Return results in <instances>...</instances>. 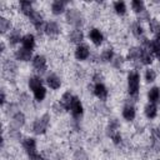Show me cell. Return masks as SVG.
Masks as SVG:
<instances>
[{
	"label": "cell",
	"mask_w": 160,
	"mask_h": 160,
	"mask_svg": "<svg viewBox=\"0 0 160 160\" xmlns=\"http://www.w3.org/2000/svg\"><path fill=\"white\" fill-rule=\"evenodd\" d=\"M51 110L56 114V115H61V114H64L66 110L64 109V106L60 104V101H55V102H52V105H51Z\"/></svg>",
	"instance_id": "obj_43"
},
{
	"label": "cell",
	"mask_w": 160,
	"mask_h": 160,
	"mask_svg": "<svg viewBox=\"0 0 160 160\" xmlns=\"http://www.w3.org/2000/svg\"><path fill=\"white\" fill-rule=\"evenodd\" d=\"M19 105L24 109H30L32 106V102H31V98L29 96L28 92H20L19 95Z\"/></svg>",
	"instance_id": "obj_32"
},
{
	"label": "cell",
	"mask_w": 160,
	"mask_h": 160,
	"mask_svg": "<svg viewBox=\"0 0 160 160\" xmlns=\"http://www.w3.org/2000/svg\"><path fill=\"white\" fill-rule=\"evenodd\" d=\"M70 114H71V118L74 120H80L84 115V105H82V101L79 96L74 95V99H72V102H71V106H70Z\"/></svg>",
	"instance_id": "obj_6"
},
{
	"label": "cell",
	"mask_w": 160,
	"mask_h": 160,
	"mask_svg": "<svg viewBox=\"0 0 160 160\" xmlns=\"http://www.w3.org/2000/svg\"><path fill=\"white\" fill-rule=\"evenodd\" d=\"M91 80H92L94 84L102 82V80H104V74H102L101 71L96 70V71H94V74H92V76H91Z\"/></svg>",
	"instance_id": "obj_45"
},
{
	"label": "cell",
	"mask_w": 160,
	"mask_h": 160,
	"mask_svg": "<svg viewBox=\"0 0 160 160\" xmlns=\"http://www.w3.org/2000/svg\"><path fill=\"white\" fill-rule=\"evenodd\" d=\"M88 36H89V40L95 45V46H100L102 45L104 40H105V36H104V32L99 29V28H91L88 32Z\"/></svg>",
	"instance_id": "obj_11"
},
{
	"label": "cell",
	"mask_w": 160,
	"mask_h": 160,
	"mask_svg": "<svg viewBox=\"0 0 160 160\" xmlns=\"http://www.w3.org/2000/svg\"><path fill=\"white\" fill-rule=\"evenodd\" d=\"M42 79L40 75H32L28 79V88L31 90V91H35L38 88L42 86Z\"/></svg>",
	"instance_id": "obj_27"
},
{
	"label": "cell",
	"mask_w": 160,
	"mask_h": 160,
	"mask_svg": "<svg viewBox=\"0 0 160 160\" xmlns=\"http://www.w3.org/2000/svg\"><path fill=\"white\" fill-rule=\"evenodd\" d=\"M68 5H69L68 1H64V0H54V1L50 4V11H51L52 15L59 16V15L66 12Z\"/></svg>",
	"instance_id": "obj_12"
},
{
	"label": "cell",
	"mask_w": 160,
	"mask_h": 160,
	"mask_svg": "<svg viewBox=\"0 0 160 160\" xmlns=\"http://www.w3.org/2000/svg\"><path fill=\"white\" fill-rule=\"evenodd\" d=\"M126 88H128L129 96L138 100L139 91H140V74H139L138 70H131V71L128 72V76H126Z\"/></svg>",
	"instance_id": "obj_1"
},
{
	"label": "cell",
	"mask_w": 160,
	"mask_h": 160,
	"mask_svg": "<svg viewBox=\"0 0 160 160\" xmlns=\"http://www.w3.org/2000/svg\"><path fill=\"white\" fill-rule=\"evenodd\" d=\"M131 34L134 35L135 39H138L139 41L145 38V30H144V26L139 22V21H134L131 24Z\"/></svg>",
	"instance_id": "obj_23"
},
{
	"label": "cell",
	"mask_w": 160,
	"mask_h": 160,
	"mask_svg": "<svg viewBox=\"0 0 160 160\" xmlns=\"http://www.w3.org/2000/svg\"><path fill=\"white\" fill-rule=\"evenodd\" d=\"M44 34L48 38H58L61 34V26H60V24L58 21H54V20L46 21L45 29H44Z\"/></svg>",
	"instance_id": "obj_8"
},
{
	"label": "cell",
	"mask_w": 160,
	"mask_h": 160,
	"mask_svg": "<svg viewBox=\"0 0 160 160\" xmlns=\"http://www.w3.org/2000/svg\"><path fill=\"white\" fill-rule=\"evenodd\" d=\"M72 99H74V95H72V92L71 91H65L62 95H61V98H60V104L64 106V109L66 110V111H69L70 110V106H71V102H72Z\"/></svg>",
	"instance_id": "obj_28"
},
{
	"label": "cell",
	"mask_w": 160,
	"mask_h": 160,
	"mask_svg": "<svg viewBox=\"0 0 160 160\" xmlns=\"http://www.w3.org/2000/svg\"><path fill=\"white\" fill-rule=\"evenodd\" d=\"M50 125V114L49 112H44L42 115H40L39 118H36L32 124H31V131L35 135H44L46 134L48 129Z\"/></svg>",
	"instance_id": "obj_3"
},
{
	"label": "cell",
	"mask_w": 160,
	"mask_h": 160,
	"mask_svg": "<svg viewBox=\"0 0 160 160\" xmlns=\"http://www.w3.org/2000/svg\"><path fill=\"white\" fill-rule=\"evenodd\" d=\"M26 122V116L22 111H18L16 114H14L11 118H10V121H9V128L10 129H18L20 130Z\"/></svg>",
	"instance_id": "obj_10"
},
{
	"label": "cell",
	"mask_w": 160,
	"mask_h": 160,
	"mask_svg": "<svg viewBox=\"0 0 160 160\" xmlns=\"http://www.w3.org/2000/svg\"><path fill=\"white\" fill-rule=\"evenodd\" d=\"M32 51H29L24 48H19L14 52V59L20 62H29L30 60H32Z\"/></svg>",
	"instance_id": "obj_17"
},
{
	"label": "cell",
	"mask_w": 160,
	"mask_h": 160,
	"mask_svg": "<svg viewBox=\"0 0 160 160\" xmlns=\"http://www.w3.org/2000/svg\"><path fill=\"white\" fill-rule=\"evenodd\" d=\"M148 100L149 102H152V104H156L158 101H160V88L159 86H152L149 89Z\"/></svg>",
	"instance_id": "obj_30"
},
{
	"label": "cell",
	"mask_w": 160,
	"mask_h": 160,
	"mask_svg": "<svg viewBox=\"0 0 160 160\" xmlns=\"http://www.w3.org/2000/svg\"><path fill=\"white\" fill-rule=\"evenodd\" d=\"M18 6H19V11H20L24 16H26V18H29V16L32 14V11L35 10L32 2L29 1V0H21V1L18 4Z\"/></svg>",
	"instance_id": "obj_22"
},
{
	"label": "cell",
	"mask_w": 160,
	"mask_h": 160,
	"mask_svg": "<svg viewBox=\"0 0 160 160\" xmlns=\"http://www.w3.org/2000/svg\"><path fill=\"white\" fill-rule=\"evenodd\" d=\"M140 55H141V48L140 46H131V48H129L125 59H126V61H130L132 64H136V62L140 64Z\"/></svg>",
	"instance_id": "obj_18"
},
{
	"label": "cell",
	"mask_w": 160,
	"mask_h": 160,
	"mask_svg": "<svg viewBox=\"0 0 160 160\" xmlns=\"http://www.w3.org/2000/svg\"><path fill=\"white\" fill-rule=\"evenodd\" d=\"M85 35H84V31L81 29H71L69 32H68V40L70 44H75L76 46L82 44V40H84Z\"/></svg>",
	"instance_id": "obj_16"
},
{
	"label": "cell",
	"mask_w": 160,
	"mask_h": 160,
	"mask_svg": "<svg viewBox=\"0 0 160 160\" xmlns=\"http://www.w3.org/2000/svg\"><path fill=\"white\" fill-rule=\"evenodd\" d=\"M12 21L9 16H6L5 14L0 15V34L1 35H6L12 30Z\"/></svg>",
	"instance_id": "obj_21"
},
{
	"label": "cell",
	"mask_w": 160,
	"mask_h": 160,
	"mask_svg": "<svg viewBox=\"0 0 160 160\" xmlns=\"http://www.w3.org/2000/svg\"><path fill=\"white\" fill-rule=\"evenodd\" d=\"M119 129H120V121L116 118H110L109 121H108V125H106V134H108V136H110L115 131H119Z\"/></svg>",
	"instance_id": "obj_29"
},
{
	"label": "cell",
	"mask_w": 160,
	"mask_h": 160,
	"mask_svg": "<svg viewBox=\"0 0 160 160\" xmlns=\"http://www.w3.org/2000/svg\"><path fill=\"white\" fill-rule=\"evenodd\" d=\"M72 159L74 160H89V156H88V154L84 149L78 148L72 154Z\"/></svg>",
	"instance_id": "obj_41"
},
{
	"label": "cell",
	"mask_w": 160,
	"mask_h": 160,
	"mask_svg": "<svg viewBox=\"0 0 160 160\" xmlns=\"http://www.w3.org/2000/svg\"><path fill=\"white\" fill-rule=\"evenodd\" d=\"M28 160H45V158L42 156V154L35 151V152H31L28 155Z\"/></svg>",
	"instance_id": "obj_46"
},
{
	"label": "cell",
	"mask_w": 160,
	"mask_h": 160,
	"mask_svg": "<svg viewBox=\"0 0 160 160\" xmlns=\"http://www.w3.org/2000/svg\"><path fill=\"white\" fill-rule=\"evenodd\" d=\"M91 91L92 94L99 99V101H102L105 102L109 98V90H108V86L104 84V82H98V84H94L91 86Z\"/></svg>",
	"instance_id": "obj_7"
},
{
	"label": "cell",
	"mask_w": 160,
	"mask_h": 160,
	"mask_svg": "<svg viewBox=\"0 0 160 160\" xmlns=\"http://www.w3.org/2000/svg\"><path fill=\"white\" fill-rule=\"evenodd\" d=\"M112 10H114V12H115L118 16H124V15H126V12H128L126 2L122 1V0L114 1V2H112Z\"/></svg>",
	"instance_id": "obj_25"
},
{
	"label": "cell",
	"mask_w": 160,
	"mask_h": 160,
	"mask_svg": "<svg viewBox=\"0 0 160 160\" xmlns=\"http://www.w3.org/2000/svg\"><path fill=\"white\" fill-rule=\"evenodd\" d=\"M18 62L12 59H4L2 60V78L8 81H14L18 76Z\"/></svg>",
	"instance_id": "obj_4"
},
{
	"label": "cell",
	"mask_w": 160,
	"mask_h": 160,
	"mask_svg": "<svg viewBox=\"0 0 160 160\" xmlns=\"http://www.w3.org/2000/svg\"><path fill=\"white\" fill-rule=\"evenodd\" d=\"M125 61H126V59L122 56V55H115V58L112 59V61H111V65H112V68L114 69H118V70H120V69H122V66H124V64H125Z\"/></svg>",
	"instance_id": "obj_38"
},
{
	"label": "cell",
	"mask_w": 160,
	"mask_h": 160,
	"mask_svg": "<svg viewBox=\"0 0 160 160\" xmlns=\"http://www.w3.org/2000/svg\"><path fill=\"white\" fill-rule=\"evenodd\" d=\"M31 65H32L34 71L38 75H42V74H45L48 71V59L42 54L34 55V58L31 60Z\"/></svg>",
	"instance_id": "obj_5"
},
{
	"label": "cell",
	"mask_w": 160,
	"mask_h": 160,
	"mask_svg": "<svg viewBox=\"0 0 160 160\" xmlns=\"http://www.w3.org/2000/svg\"><path fill=\"white\" fill-rule=\"evenodd\" d=\"M99 58H100V61L104 62V64L111 62L112 59L115 58V51H114V49H112L111 46H108V48H105V49L101 51V54L99 55Z\"/></svg>",
	"instance_id": "obj_24"
},
{
	"label": "cell",
	"mask_w": 160,
	"mask_h": 160,
	"mask_svg": "<svg viewBox=\"0 0 160 160\" xmlns=\"http://www.w3.org/2000/svg\"><path fill=\"white\" fill-rule=\"evenodd\" d=\"M46 94H48V90H46V88L44 85L38 88L35 91H32V95H34V99H35L36 102H42L45 100V98H46Z\"/></svg>",
	"instance_id": "obj_34"
},
{
	"label": "cell",
	"mask_w": 160,
	"mask_h": 160,
	"mask_svg": "<svg viewBox=\"0 0 160 160\" xmlns=\"http://www.w3.org/2000/svg\"><path fill=\"white\" fill-rule=\"evenodd\" d=\"M45 160H51V159H45Z\"/></svg>",
	"instance_id": "obj_51"
},
{
	"label": "cell",
	"mask_w": 160,
	"mask_h": 160,
	"mask_svg": "<svg viewBox=\"0 0 160 160\" xmlns=\"http://www.w3.org/2000/svg\"><path fill=\"white\" fill-rule=\"evenodd\" d=\"M148 26H149V31L151 34H154L155 36L160 34V20L156 19V18H151L148 22Z\"/></svg>",
	"instance_id": "obj_33"
},
{
	"label": "cell",
	"mask_w": 160,
	"mask_h": 160,
	"mask_svg": "<svg viewBox=\"0 0 160 160\" xmlns=\"http://www.w3.org/2000/svg\"><path fill=\"white\" fill-rule=\"evenodd\" d=\"M155 160H160V158H158V159H155Z\"/></svg>",
	"instance_id": "obj_50"
},
{
	"label": "cell",
	"mask_w": 160,
	"mask_h": 160,
	"mask_svg": "<svg viewBox=\"0 0 160 160\" xmlns=\"http://www.w3.org/2000/svg\"><path fill=\"white\" fill-rule=\"evenodd\" d=\"M156 78H158V72H156V70L155 69H152V68H148L146 70H145V72H144V79H145V81L146 82H154L155 80H156Z\"/></svg>",
	"instance_id": "obj_37"
},
{
	"label": "cell",
	"mask_w": 160,
	"mask_h": 160,
	"mask_svg": "<svg viewBox=\"0 0 160 160\" xmlns=\"http://www.w3.org/2000/svg\"><path fill=\"white\" fill-rule=\"evenodd\" d=\"M109 138L111 139V141H112L114 145H121V144H122V140H124V139H122V134L120 132V130L112 132Z\"/></svg>",
	"instance_id": "obj_42"
},
{
	"label": "cell",
	"mask_w": 160,
	"mask_h": 160,
	"mask_svg": "<svg viewBox=\"0 0 160 160\" xmlns=\"http://www.w3.org/2000/svg\"><path fill=\"white\" fill-rule=\"evenodd\" d=\"M6 101H8V96H6V90L2 88L1 89V98H0V105L1 108H4L6 105Z\"/></svg>",
	"instance_id": "obj_47"
},
{
	"label": "cell",
	"mask_w": 160,
	"mask_h": 160,
	"mask_svg": "<svg viewBox=\"0 0 160 160\" xmlns=\"http://www.w3.org/2000/svg\"><path fill=\"white\" fill-rule=\"evenodd\" d=\"M22 36L21 35V29L20 28H14L8 35H6V41L9 44V46H16L19 42H21L22 40Z\"/></svg>",
	"instance_id": "obj_13"
},
{
	"label": "cell",
	"mask_w": 160,
	"mask_h": 160,
	"mask_svg": "<svg viewBox=\"0 0 160 160\" xmlns=\"http://www.w3.org/2000/svg\"><path fill=\"white\" fill-rule=\"evenodd\" d=\"M121 116L125 121L128 122H131L135 120L136 118V109H135V105L134 104H129V102H125L122 110H121Z\"/></svg>",
	"instance_id": "obj_14"
},
{
	"label": "cell",
	"mask_w": 160,
	"mask_h": 160,
	"mask_svg": "<svg viewBox=\"0 0 160 160\" xmlns=\"http://www.w3.org/2000/svg\"><path fill=\"white\" fill-rule=\"evenodd\" d=\"M5 49H6V45H5V41H1V42H0V52H1V54H4V52L6 51Z\"/></svg>",
	"instance_id": "obj_49"
},
{
	"label": "cell",
	"mask_w": 160,
	"mask_h": 160,
	"mask_svg": "<svg viewBox=\"0 0 160 160\" xmlns=\"http://www.w3.org/2000/svg\"><path fill=\"white\" fill-rule=\"evenodd\" d=\"M65 20L72 29H81L85 24V18L82 12L76 8H68L65 12Z\"/></svg>",
	"instance_id": "obj_2"
},
{
	"label": "cell",
	"mask_w": 160,
	"mask_h": 160,
	"mask_svg": "<svg viewBox=\"0 0 160 160\" xmlns=\"http://www.w3.org/2000/svg\"><path fill=\"white\" fill-rule=\"evenodd\" d=\"M21 148L24 149V151L29 155L31 152H35L38 151V142H36V139L32 138V136H26L21 140Z\"/></svg>",
	"instance_id": "obj_15"
},
{
	"label": "cell",
	"mask_w": 160,
	"mask_h": 160,
	"mask_svg": "<svg viewBox=\"0 0 160 160\" xmlns=\"http://www.w3.org/2000/svg\"><path fill=\"white\" fill-rule=\"evenodd\" d=\"M154 62V55L151 54V51L149 50H144L141 49V55H140V64L141 65H151Z\"/></svg>",
	"instance_id": "obj_31"
},
{
	"label": "cell",
	"mask_w": 160,
	"mask_h": 160,
	"mask_svg": "<svg viewBox=\"0 0 160 160\" xmlns=\"http://www.w3.org/2000/svg\"><path fill=\"white\" fill-rule=\"evenodd\" d=\"M130 5H131L132 11H134L136 15H139L140 12H142L144 10H146V8H145V2H144L142 0H132Z\"/></svg>",
	"instance_id": "obj_36"
},
{
	"label": "cell",
	"mask_w": 160,
	"mask_h": 160,
	"mask_svg": "<svg viewBox=\"0 0 160 160\" xmlns=\"http://www.w3.org/2000/svg\"><path fill=\"white\" fill-rule=\"evenodd\" d=\"M45 81H46V85H48L51 90H59V89L61 88V85H62V81H61L60 76L56 75L55 72L48 74Z\"/></svg>",
	"instance_id": "obj_19"
},
{
	"label": "cell",
	"mask_w": 160,
	"mask_h": 160,
	"mask_svg": "<svg viewBox=\"0 0 160 160\" xmlns=\"http://www.w3.org/2000/svg\"><path fill=\"white\" fill-rule=\"evenodd\" d=\"M150 19H151V16H150V11L146 9V10H144L142 12H140V14L138 15V20H136V21H139L140 24H141L142 21H148V22H149Z\"/></svg>",
	"instance_id": "obj_44"
},
{
	"label": "cell",
	"mask_w": 160,
	"mask_h": 160,
	"mask_svg": "<svg viewBox=\"0 0 160 160\" xmlns=\"http://www.w3.org/2000/svg\"><path fill=\"white\" fill-rule=\"evenodd\" d=\"M8 136H9V139H11L14 141H20V142L24 139L22 135H21V132H20V130H18V129H10V128L8 130Z\"/></svg>",
	"instance_id": "obj_39"
},
{
	"label": "cell",
	"mask_w": 160,
	"mask_h": 160,
	"mask_svg": "<svg viewBox=\"0 0 160 160\" xmlns=\"http://www.w3.org/2000/svg\"><path fill=\"white\" fill-rule=\"evenodd\" d=\"M36 46V38L34 34L31 32H26L24 36H22V40H21V48L29 50V51H32Z\"/></svg>",
	"instance_id": "obj_20"
},
{
	"label": "cell",
	"mask_w": 160,
	"mask_h": 160,
	"mask_svg": "<svg viewBox=\"0 0 160 160\" xmlns=\"http://www.w3.org/2000/svg\"><path fill=\"white\" fill-rule=\"evenodd\" d=\"M74 56L78 61H85L91 56V51L90 48L86 44H80L75 48L74 50Z\"/></svg>",
	"instance_id": "obj_9"
},
{
	"label": "cell",
	"mask_w": 160,
	"mask_h": 160,
	"mask_svg": "<svg viewBox=\"0 0 160 160\" xmlns=\"http://www.w3.org/2000/svg\"><path fill=\"white\" fill-rule=\"evenodd\" d=\"M158 106L156 104H152V102H148L145 106H144V114L145 116L149 119V120H152L158 116Z\"/></svg>",
	"instance_id": "obj_26"
},
{
	"label": "cell",
	"mask_w": 160,
	"mask_h": 160,
	"mask_svg": "<svg viewBox=\"0 0 160 160\" xmlns=\"http://www.w3.org/2000/svg\"><path fill=\"white\" fill-rule=\"evenodd\" d=\"M95 111L98 112V114H100V115H109L110 114V109L105 105V102H102V101H99L96 105H95Z\"/></svg>",
	"instance_id": "obj_40"
},
{
	"label": "cell",
	"mask_w": 160,
	"mask_h": 160,
	"mask_svg": "<svg viewBox=\"0 0 160 160\" xmlns=\"http://www.w3.org/2000/svg\"><path fill=\"white\" fill-rule=\"evenodd\" d=\"M2 109H4V112H5L6 115H9L10 118H11L14 114H16L18 111H20L19 104H16V102H14V101H9Z\"/></svg>",
	"instance_id": "obj_35"
},
{
	"label": "cell",
	"mask_w": 160,
	"mask_h": 160,
	"mask_svg": "<svg viewBox=\"0 0 160 160\" xmlns=\"http://www.w3.org/2000/svg\"><path fill=\"white\" fill-rule=\"evenodd\" d=\"M152 41H154V44H155L158 48H160V34H159V35H156V36L154 38V40H152Z\"/></svg>",
	"instance_id": "obj_48"
}]
</instances>
